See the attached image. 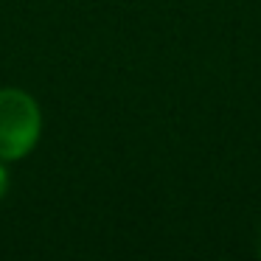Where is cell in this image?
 Here are the masks:
<instances>
[{
  "label": "cell",
  "instance_id": "7a4b0ae2",
  "mask_svg": "<svg viewBox=\"0 0 261 261\" xmlns=\"http://www.w3.org/2000/svg\"><path fill=\"white\" fill-rule=\"evenodd\" d=\"M3 188H6V174H3V169H0V194H3Z\"/></svg>",
  "mask_w": 261,
  "mask_h": 261
},
{
  "label": "cell",
  "instance_id": "6da1fadb",
  "mask_svg": "<svg viewBox=\"0 0 261 261\" xmlns=\"http://www.w3.org/2000/svg\"><path fill=\"white\" fill-rule=\"evenodd\" d=\"M40 138V110L23 90H0V160H17Z\"/></svg>",
  "mask_w": 261,
  "mask_h": 261
}]
</instances>
